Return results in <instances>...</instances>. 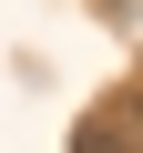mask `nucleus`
<instances>
[{"label":"nucleus","mask_w":143,"mask_h":153,"mask_svg":"<svg viewBox=\"0 0 143 153\" xmlns=\"http://www.w3.org/2000/svg\"><path fill=\"white\" fill-rule=\"evenodd\" d=\"M72 153H143V123L123 133V102H112V112H92V123H82V143H72Z\"/></svg>","instance_id":"obj_1"}]
</instances>
